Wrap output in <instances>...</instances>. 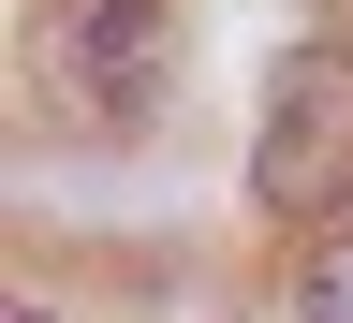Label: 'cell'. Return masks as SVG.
<instances>
[{
	"label": "cell",
	"mask_w": 353,
	"mask_h": 323,
	"mask_svg": "<svg viewBox=\"0 0 353 323\" xmlns=\"http://www.w3.org/2000/svg\"><path fill=\"white\" fill-rule=\"evenodd\" d=\"M15 323H44V309H15Z\"/></svg>",
	"instance_id": "obj_4"
},
{
	"label": "cell",
	"mask_w": 353,
	"mask_h": 323,
	"mask_svg": "<svg viewBox=\"0 0 353 323\" xmlns=\"http://www.w3.org/2000/svg\"><path fill=\"white\" fill-rule=\"evenodd\" d=\"M294 323H353V220H324V250L294 264Z\"/></svg>",
	"instance_id": "obj_3"
},
{
	"label": "cell",
	"mask_w": 353,
	"mask_h": 323,
	"mask_svg": "<svg viewBox=\"0 0 353 323\" xmlns=\"http://www.w3.org/2000/svg\"><path fill=\"white\" fill-rule=\"evenodd\" d=\"M74 88H88V118H162L176 15L162 0H74Z\"/></svg>",
	"instance_id": "obj_2"
},
{
	"label": "cell",
	"mask_w": 353,
	"mask_h": 323,
	"mask_svg": "<svg viewBox=\"0 0 353 323\" xmlns=\"http://www.w3.org/2000/svg\"><path fill=\"white\" fill-rule=\"evenodd\" d=\"M265 220H353V44H294L265 88V147H250Z\"/></svg>",
	"instance_id": "obj_1"
}]
</instances>
